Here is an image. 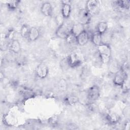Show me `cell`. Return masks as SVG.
Wrapping results in <instances>:
<instances>
[{"instance_id": "obj_13", "label": "cell", "mask_w": 130, "mask_h": 130, "mask_svg": "<svg viewBox=\"0 0 130 130\" xmlns=\"http://www.w3.org/2000/svg\"><path fill=\"white\" fill-rule=\"evenodd\" d=\"M106 118L110 123L113 124L118 122L120 119V116L116 113L113 111H110L107 113Z\"/></svg>"}, {"instance_id": "obj_7", "label": "cell", "mask_w": 130, "mask_h": 130, "mask_svg": "<svg viewBox=\"0 0 130 130\" xmlns=\"http://www.w3.org/2000/svg\"><path fill=\"white\" fill-rule=\"evenodd\" d=\"M67 58L70 68L77 67L81 63V60L75 53H71Z\"/></svg>"}, {"instance_id": "obj_26", "label": "cell", "mask_w": 130, "mask_h": 130, "mask_svg": "<svg viewBox=\"0 0 130 130\" xmlns=\"http://www.w3.org/2000/svg\"><path fill=\"white\" fill-rule=\"evenodd\" d=\"M19 3H20L19 1H11L7 3V5L9 9L11 10H14L18 7L19 4Z\"/></svg>"}, {"instance_id": "obj_24", "label": "cell", "mask_w": 130, "mask_h": 130, "mask_svg": "<svg viewBox=\"0 0 130 130\" xmlns=\"http://www.w3.org/2000/svg\"><path fill=\"white\" fill-rule=\"evenodd\" d=\"M60 67L61 69L63 71H66L68 70V69L69 68H70L69 62H68L67 57H66V58H63L60 61Z\"/></svg>"}, {"instance_id": "obj_10", "label": "cell", "mask_w": 130, "mask_h": 130, "mask_svg": "<svg viewBox=\"0 0 130 130\" xmlns=\"http://www.w3.org/2000/svg\"><path fill=\"white\" fill-rule=\"evenodd\" d=\"M89 40L88 32L85 30L76 37V43L80 46L86 45Z\"/></svg>"}, {"instance_id": "obj_1", "label": "cell", "mask_w": 130, "mask_h": 130, "mask_svg": "<svg viewBox=\"0 0 130 130\" xmlns=\"http://www.w3.org/2000/svg\"><path fill=\"white\" fill-rule=\"evenodd\" d=\"M101 60L104 63H108L111 59L112 51L110 45L102 43L97 46Z\"/></svg>"}, {"instance_id": "obj_4", "label": "cell", "mask_w": 130, "mask_h": 130, "mask_svg": "<svg viewBox=\"0 0 130 130\" xmlns=\"http://www.w3.org/2000/svg\"><path fill=\"white\" fill-rule=\"evenodd\" d=\"M99 2L95 0H89L87 1L86 4V10L91 16L98 13L99 7Z\"/></svg>"}, {"instance_id": "obj_6", "label": "cell", "mask_w": 130, "mask_h": 130, "mask_svg": "<svg viewBox=\"0 0 130 130\" xmlns=\"http://www.w3.org/2000/svg\"><path fill=\"white\" fill-rule=\"evenodd\" d=\"M71 27H69L68 25L64 22L61 26L57 27L55 31L56 36L60 38L65 39L67 35L71 31Z\"/></svg>"}, {"instance_id": "obj_30", "label": "cell", "mask_w": 130, "mask_h": 130, "mask_svg": "<svg viewBox=\"0 0 130 130\" xmlns=\"http://www.w3.org/2000/svg\"><path fill=\"white\" fill-rule=\"evenodd\" d=\"M112 36L110 35L109 32H107V30L102 35V43L104 41H106V42L105 44H107V41H110L111 40Z\"/></svg>"}, {"instance_id": "obj_2", "label": "cell", "mask_w": 130, "mask_h": 130, "mask_svg": "<svg viewBox=\"0 0 130 130\" xmlns=\"http://www.w3.org/2000/svg\"><path fill=\"white\" fill-rule=\"evenodd\" d=\"M87 98L89 101H95L100 97V89L99 86L94 85L88 88L86 92Z\"/></svg>"}, {"instance_id": "obj_12", "label": "cell", "mask_w": 130, "mask_h": 130, "mask_svg": "<svg viewBox=\"0 0 130 130\" xmlns=\"http://www.w3.org/2000/svg\"><path fill=\"white\" fill-rule=\"evenodd\" d=\"M3 120L4 123L8 126H13L17 123L16 118L11 113H9L4 116Z\"/></svg>"}, {"instance_id": "obj_25", "label": "cell", "mask_w": 130, "mask_h": 130, "mask_svg": "<svg viewBox=\"0 0 130 130\" xmlns=\"http://www.w3.org/2000/svg\"><path fill=\"white\" fill-rule=\"evenodd\" d=\"M116 4L120 8L124 9H128L129 8V1H116Z\"/></svg>"}, {"instance_id": "obj_27", "label": "cell", "mask_w": 130, "mask_h": 130, "mask_svg": "<svg viewBox=\"0 0 130 130\" xmlns=\"http://www.w3.org/2000/svg\"><path fill=\"white\" fill-rule=\"evenodd\" d=\"M65 40L68 44H71L76 42V37L70 31L65 38Z\"/></svg>"}, {"instance_id": "obj_23", "label": "cell", "mask_w": 130, "mask_h": 130, "mask_svg": "<svg viewBox=\"0 0 130 130\" xmlns=\"http://www.w3.org/2000/svg\"><path fill=\"white\" fill-rule=\"evenodd\" d=\"M65 18L63 17L61 12L58 13L55 17V21L58 27L61 26L64 23Z\"/></svg>"}, {"instance_id": "obj_33", "label": "cell", "mask_w": 130, "mask_h": 130, "mask_svg": "<svg viewBox=\"0 0 130 130\" xmlns=\"http://www.w3.org/2000/svg\"><path fill=\"white\" fill-rule=\"evenodd\" d=\"M129 126H130V123H129V121H127L125 122L124 125V129H126V130H128L129 129Z\"/></svg>"}, {"instance_id": "obj_20", "label": "cell", "mask_w": 130, "mask_h": 130, "mask_svg": "<svg viewBox=\"0 0 130 130\" xmlns=\"http://www.w3.org/2000/svg\"><path fill=\"white\" fill-rule=\"evenodd\" d=\"M30 28L29 25L26 24H23L20 28V35L23 38L28 39Z\"/></svg>"}, {"instance_id": "obj_31", "label": "cell", "mask_w": 130, "mask_h": 130, "mask_svg": "<svg viewBox=\"0 0 130 130\" xmlns=\"http://www.w3.org/2000/svg\"><path fill=\"white\" fill-rule=\"evenodd\" d=\"M58 121L59 117L58 115H53L48 119V122L51 125H55L57 124Z\"/></svg>"}, {"instance_id": "obj_21", "label": "cell", "mask_w": 130, "mask_h": 130, "mask_svg": "<svg viewBox=\"0 0 130 130\" xmlns=\"http://www.w3.org/2000/svg\"><path fill=\"white\" fill-rule=\"evenodd\" d=\"M108 29V24L106 22L101 21L96 26V31L102 35L105 33Z\"/></svg>"}, {"instance_id": "obj_3", "label": "cell", "mask_w": 130, "mask_h": 130, "mask_svg": "<svg viewBox=\"0 0 130 130\" xmlns=\"http://www.w3.org/2000/svg\"><path fill=\"white\" fill-rule=\"evenodd\" d=\"M127 78V74L124 70L120 69L115 74L113 79V83L117 86L121 87Z\"/></svg>"}, {"instance_id": "obj_29", "label": "cell", "mask_w": 130, "mask_h": 130, "mask_svg": "<svg viewBox=\"0 0 130 130\" xmlns=\"http://www.w3.org/2000/svg\"><path fill=\"white\" fill-rule=\"evenodd\" d=\"M15 35V31L14 29L11 28L8 30V33L6 35V37L8 41L11 42L12 40H14V38Z\"/></svg>"}, {"instance_id": "obj_11", "label": "cell", "mask_w": 130, "mask_h": 130, "mask_svg": "<svg viewBox=\"0 0 130 130\" xmlns=\"http://www.w3.org/2000/svg\"><path fill=\"white\" fill-rule=\"evenodd\" d=\"M84 30V25L80 22L74 23L72 25L71 29V32L76 37Z\"/></svg>"}, {"instance_id": "obj_19", "label": "cell", "mask_w": 130, "mask_h": 130, "mask_svg": "<svg viewBox=\"0 0 130 130\" xmlns=\"http://www.w3.org/2000/svg\"><path fill=\"white\" fill-rule=\"evenodd\" d=\"M91 40L94 45L99 46L102 44V35L96 31H95L91 35Z\"/></svg>"}, {"instance_id": "obj_14", "label": "cell", "mask_w": 130, "mask_h": 130, "mask_svg": "<svg viewBox=\"0 0 130 130\" xmlns=\"http://www.w3.org/2000/svg\"><path fill=\"white\" fill-rule=\"evenodd\" d=\"M9 49L14 53H19L21 51V45L18 40L14 39L10 42Z\"/></svg>"}, {"instance_id": "obj_17", "label": "cell", "mask_w": 130, "mask_h": 130, "mask_svg": "<svg viewBox=\"0 0 130 130\" xmlns=\"http://www.w3.org/2000/svg\"><path fill=\"white\" fill-rule=\"evenodd\" d=\"M60 12L61 13L65 19L69 18L70 16L71 12V4L62 3V7Z\"/></svg>"}, {"instance_id": "obj_18", "label": "cell", "mask_w": 130, "mask_h": 130, "mask_svg": "<svg viewBox=\"0 0 130 130\" xmlns=\"http://www.w3.org/2000/svg\"><path fill=\"white\" fill-rule=\"evenodd\" d=\"M109 64V69L111 73L113 74L116 73L121 68L119 67L118 62L115 60H113L112 58L110 59L108 63Z\"/></svg>"}, {"instance_id": "obj_28", "label": "cell", "mask_w": 130, "mask_h": 130, "mask_svg": "<svg viewBox=\"0 0 130 130\" xmlns=\"http://www.w3.org/2000/svg\"><path fill=\"white\" fill-rule=\"evenodd\" d=\"M122 92L123 93H126L129 91V80L127 79V78L124 81L122 85L121 86Z\"/></svg>"}, {"instance_id": "obj_16", "label": "cell", "mask_w": 130, "mask_h": 130, "mask_svg": "<svg viewBox=\"0 0 130 130\" xmlns=\"http://www.w3.org/2000/svg\"><path fill=\"white\" fill-rule=\"evenodd\" d=\"M79 97L75 95H68L64 99V103L69 106H73L79 102Z\"/></svg>"}, {"instance_id": "obj_9", "label": "cell", "mask_w": 130, "mask_h": 130, "mask_svg": "<svg viewBox=\"0 0 130 130\" xmlns=\"http://www.w3.org/2000/svg\"><path fill=\"white\" fill-rule=\"evenodd\" d=\"M41 13L46 16H51L53 13V7L49 2H45L41 7Z\"/></svg>"}, {"instance_id": "obj_5", "label": "cell", "mask_w": 130, "mask_h": 130, "mask_svg": "<svg viewBox=\"0 0 130 130\" xmlns=\"http://www.w3.org/2000/svg\"><path fill=\"white\" fill-rule=\"evenodd\" d=\"M36 73L37 76L40 79H44L48 75L49 69L47 66L44 63H40L36 68Z\"/></svg>"}, {"instance_id": "obj_32", "label": "cell", "mask_w": 130, "mask_h": 130, "mask_svg": "<svg viewBox=\"0 0 130 130\" xmlns=\"http://www.w3.org/2000/svg\"><path fill=\"white\" fill-rule=\"evenodd\" d=\"M123 114L126 116V115H129V108L128 106H127L126 107H125V108L123 109Z\"/></svg>"}, {"instance_id": "obj_8", "label": "cell", "mask_w": 130, "mask_h": 130, "mask_svg": "<svg viewBox=\"0 0 130 130\" xmlns=\"http://www.w3.org/2000/svg\"><path fill=\"white\" fill-rule=\"evenodd\" d=\"M79 22L83 25L87 24L89 23L90 21V15L87 12L86 9H82L80 10L79 15Z\"/></svg>"}, {"instance_id": "obj_22", "label": "cell", "mask_w": 130, "mask_h": 130, "mask_svg": "<svg viewBox=\"0 0 130 130\" xmlns=\"http://www.w3.org/2000/svg\"><path fill=\"white\" fill-rule=\"evenodd\" d=\"M57 86L58 89L62 92L66 91L68 89V83L64 79H60L58 82Z\"/></svg>"}, {"instance_id": "obj_15", "label": "cell", "mask_w": 130, "mask_h": 130, "mask_svg": "<svg viewBox=\"0 0 130 130\" xmlns=\"http://www.w3.org/2000/svg\"><path fill=\"white\" fill-rule=\"evenodd\" d=\"M40 36V31L36 27H31L30 28L28 40L29 41L33 42L37 40Z\"/></svg>"}]
</instances>
